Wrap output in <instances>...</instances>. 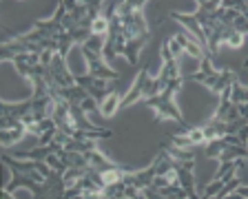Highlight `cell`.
Listing matches in <instances>:
<instances>
[{
	"label": "cell",
	"instance_id": "cell-1",
	"mask_svg": "<svg viewBox=\"0 0 248 199\" xmlns=\"http://www.w3.org/2000/svg\"><path fill=\"white\" fill-rule=\"evenodd\" d=\"M146 2H107L104 14L111 18L107 42L102 49L104 60H113L115 56H124L129 64H138L140 51L151 40L153 31L144 18Z\"/></svg>",
	"mask_w": 248,
	"mask_h": 199
},
{
	"label": "cell",
	"instance_id": "cell-2",
	"mask_svg": "<svg viewBox=\"0 0 248 199\" xmlns=\"http://www.w3.org/2000/svg\"><path fill=\"white\" fill-rule=\"evenodd\" d=\"M186 77H182V80H175V82H170L169 87L164 89V91H160L157 95L149 97V100H144V107L153 108L155 111V120H175L177 124H182V128H188V124H186L184 115H182L180 107L175 104V93L180 91L182 87V82H184Z\"/></svg>",
	"mask_w": 248,
	"mask_h": 199
},
{
	"label": "cell",
	"instance_id": "cell-3",
	"mask_svg": "<svg viewBox=\"0 0 248 199\" xmlns=\"http://www.w3.org/2000/svg\"><path fill=\"white\" fill-rule=\"evenodd\" d=\"M186 80H195V82H200V84H204L208 91L222 95L228 87H232V84L239 80V73L232 71V69H215L211 58H204V60L200 62V69H197L193 76H186Z\"/></svg>",
	"mask_w": 248,
	"mask_h": 199
},
{
	"label": "cell",
	"instance_id": "cell-4",
	"mask_svg": "<svg viewBox=\"0 0 248 199\" xmlns=\"http://www.w3.org/2000/svg\"><path fill=\"white\" fill-rule=\"evenodd\" d=\"M151 80H153V76L149 73V66H142V71L135 76L129 93L122 97V107L129 108V107H133V104H138V102H144L146 93H149V87H151Z\"/></svg>",
	"mask_w": 248,
	"mask_h": 199
},
{
	"label": "cell",
	"instance_id": "cell-5",
	"mask_svg": "<svg viewBox=\"0 0 248 199\" xmlns=\"http://www.w3.org/2000/svg\"><path fill=\"white\" fill-rule=\"evenodd\" d=\"M25 135H29V133H27V126L20 120L9 118V115H2V118H0V144H2V146H14V144H18Z\"/></svg>",
	"mask_w": 248,
	"mask_h": 199
},
{
	"label": "cell",
	"instance_id": "cell-6",
	"mask_svg": "<svg viewBox=\"0 0 248 199\" xmlns=\"http://www.w3.org/2000/svg\"><path fill=\"white\" fill-rule=\"evenodd\" d=\"M76 84L82 87L84 91H87V95L91 97V100H95L98 107L104 102V97H107L108 93L115 91L107 80H98V77H91V76H76Z\"/></svg>",
	"mask_w": 248,
	"mask_h": 199
},
{
	"label": "cell",
	"instance_id": "cell-7",
	"mask_svg": "<svg viewBox=\"0 0 248 199\" xmlns=\"http://www.w3.org/2000/svg\"><path fill=\"white\" fill-rule=\"evenodd\" d=\"M177 173V184L182 186L188 199H200L195 188V162H173Z\"/></svg>",
	"mask_w": 248,
	"mask_h": 199
},
{
	"label": "cell",
	"instance_id": "cell-8",
	"mask_svg": "<svg viewBox=\"0 0 248 199\" xmlns=\"http://www.w3.org/2000/svg\"><path fill=\"white\" fill-rule=\"evenodd\" d=\"M118 108H122V97H120L118 91H111L107 97H104V102L98 107V111L102 113L104 118H113Z\"/></svg>",
	"mask_w": 248,
	"mask_h": 199
},
{
	"label": "cell",
	"instance_id": "cell-9",
	"mask_svg": "<svg viewBox=\"0 0 248 199\" xmlns=\"http://www.w3.org/2000/svg\"><path fill=\"white\" fill-rule=\"evenodd\" d=\"M244 42H246V36H244V33H239V31H231V33L226 36L224 46H228V49H242Z\"/></svg>",
	"mask_w": 248,
	"mask_h": 199
},
{
	"label": "cell",
	"instance_id": "cell-10",
	"mask_svg": "<svg viewBox=\"0 0 248 199\" xmlns=\"http://www.w3.org/2000/svg\"><path fill=\"white\" fill-rule=\"evenodd\" d=\"M239 118L248 126V104H239Z\"/></svg>",
	"mask_w": 248,
	"mask_h": 199
},
{
	"label": "cell",
	"instance_id": "cell-11",
	"mask_svg": "<svg viewBox=\"0 0 248 199\" xmlns=\"http://www.w3.org/2000/svg\"><path fill=\"white\" fill-rule=\"evenodd\" d=\"M235 193L242 195L244 199H248V186H237V188H235Z\"/></svg>",
	"mask_w": 248,
	"mask_h": 199
},
{
	"label": "cell",
	"instance_id": "cell-12",
	"mask_svg": "<svg viewBox=\"0 0 248 199\" xmlns=\"http://www.w3.org/2000/svg\"><path fill=\"white\" fill-rule=\"evenodd\" d=\"M222 199H244V197H242V195H237L235 190H232V193H228L226 197H222Z\"/></svg>",
	"mask_w": 248,
	"mask_h": 199
},
{
	"label": "cell",
	"instance_id": "cell-13",
	"mask_svg": "<svg viewBox=\"0 0 248 199\" xmlns=\"http://www.w3.org/2000/svg\"><path fill=\"white\" fill-rule=\"evenodd\" d=\"M244 69H248V60H246V62H244Z\"/></svg>",
	"mask_w": 248,
	"mask_h": 199
}]
</instances>
